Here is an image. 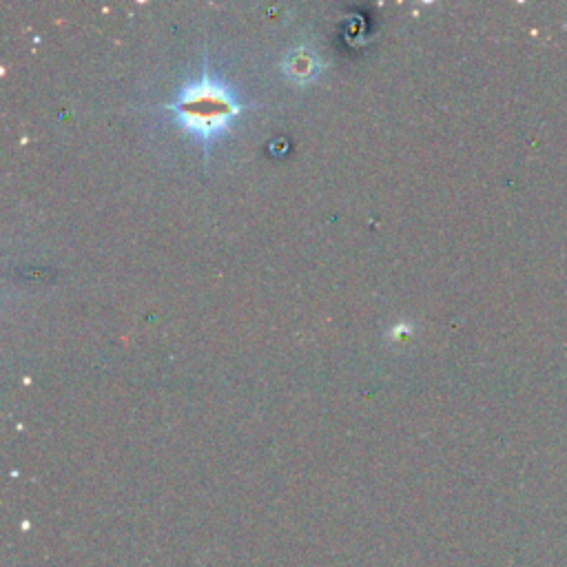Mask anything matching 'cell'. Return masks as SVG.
<instances>
[{
	"instance_id": "6da1fadb",
	"label": "cell",
	"mask_w": 567,
	"mask_h": 567,
	"mask_svg": "<svg viewBox=\"0 0 567 567\" xmlns=\"http://www.w3.org/2000/svg\"><path fill=\"white\" fill-rule=\"evenodd\" d=\"M153 109L173 113L180 129L202 144L204 164H209L213 142L229 136L233 122L255 105H246L229 82L215 74L209 54H204L200 76L184 82L169 102Z\"/></svg>"
},
{
	"instance_id": "7a4b0ae2",
	"label": "cell",
	"mask_w": 567,
	"mask_h": 567,
	"mask_svg": "<svg viewBox=\"0 0 567 567\" xmlns=\"http://www.w3.org/2000/svg\"><path fill=\"white\" fill-rule=\"evenodd\" d=\"M319 69H322V58L317 56V51L308 49L306 45L297 47L284 58V74L295 80L297 85H306L317 78Z\"/></svg>"
}]
</instances>
